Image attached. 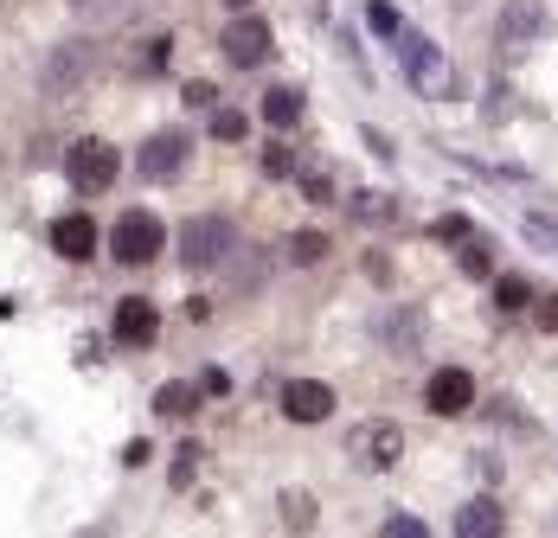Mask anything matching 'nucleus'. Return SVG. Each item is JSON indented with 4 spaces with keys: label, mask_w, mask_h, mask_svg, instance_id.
I'll use <instances>...</instances> for the list:
<instances>
[{
    "label": "nucleus",
    "mask_w": 558,
    "mask_h": 538,
    "mask_svg": "<svg viewBox=\"0 0 558 538\" xmlns=\"http://www.w3.org/2000/svg\"><path fill=\"white\" fill-rule=\"evenodd\" d=\"M231 250H238V224H231L225 212H206V218H193V224L180 231V264L186 269H225Z\"/></svg>",
    "instance_id": "nucleus-1"
},
{
    "label": "nucleus",
    "mask_w": 558,
    "mask_h": 538,
    "mask_svg": "<svg viewBox=\"0 0 558 538\" xmlns=\"http://www.w3.org/2000/svg\"><path fill=\"white\" fill-rule=\"evenodd\" d=\"M398 64H404V77H411V90L417 97H449L456 90V64L444 58V46L437 39H424V33H404L398 39Z\"/></svg>",
    "instance_id": "nucleus-2"
},
{
    "label": "nucleus",
    "mask_w": 558,
    "mask_h": 538,
    "mask_svg": "<svg viewBox=\"0 0 558 538\" xmlns=\"http://www.w3.org/2000/svg\"><path fill=\"white\" fill-rule=\"evenodd\" d=\"M116 173H122V155H116L110 142H97V135L71 142V155H64V180H71L77 193H110Z\"/></svg>",
    "instance_id": "nucleus-3"
},
{
    "label": "nucleus",
    "mask_w": 558,
    "mask_h": 538,
    "mask_svg": "<svg viewBox=\"0 0 558 538\" xmlns=\"http://www.w3.org/2000/svg\"><path fill=\"white\" fill-rule=\"evenodd\" d=\"M161 244H168V231H161V218L155 212H122V224L110 231V257L122 269H142L161 257Z\"/></svg>",
    "instance_id": "nucleus-4"
},
{
    "label": "nucleus",
    "mask_w": 558,
    "mask_h": 538,
    "mask_svg": "<svg viewBox=\"0 0 558 538\" xmlns=\"http://www.w3.org/2000/svg\"><path fill=\"white\" fill-rule=\"evenodd\" d=\"M347 455H353V468L386 475V468H398V455H404V430L386 424V417H373V424H360V430L347 436Z\"/></svg>",
    "instance_id": "nucleus-5"
},
{
    "label": "nucleus",
    "mask_w": 558,
    "mask_h": 538,
    "mask_svg": "<svg viewBox=\"0 0 558 538\" xmlns=\"http://www.w3.org/2000/svg\"><path fill=\"white\" fill-rule=\"evenodd\" d=\"M90 71H97V52L84 39H64V46H52V52L39 58V90L46 97H71Z\"/></svg>",
    "instance_id": "nucleus-6"
},
{
    "label": "nucleus",
    "mask_w": 558,
    "mask_h": 538,
    "mask_svg": "<svg viewBox=\"0 0 558 538\" xmlns=\"http://www.w3.org/2000/svg\"><path fill=\"white\" fill-rule=\"evenodd\" d=\"M219 52L238 64V71H251V64H270V52H277V39H270V26L257 20V13H238L231 26L219 33Z\"/></svg>",
    "instance_id": "nucleus-7"
},
{
    "label": "nucleus",
    "mask_w": 558,
    "mask_h": 538,
    "mask_svg": "<svg viewBox=\"0 0 558 538\" xmlns=\"http://www.w3.org/2000/svg\"><path fill=\"white\" fill-rule=\"evenodd\" d=\"M186 161H193V135H186V129H155V135L142 142V155H135L142 180H173Z\"/></svg>",
    "instance_id": "nucleus-8"
},
{
    "label": "nucleus",
    "mask_w": 558,
    "mask_h": 538,
    "mask_svg": "<svg viewBox=\"0 0 558 538\" xmlns=\"http://www.w3.org/2000/svg\"><path fill=\"white\" fill-rule=\"evenodd\" d=\"M282 417L302 424V430H308V424H328V417H335V391H328L322 378H289V384H282Z\"/></svg>",
    "instance_id": "nucleus-9"
},
{
    "label": "nucleus",
    "mask_w": 558,
    "mask_h": 538,
    "mask_svg": "<svg viewBox=\"0 0 558 538\" xmlns=\"http://www.w3.org/2000/svg\"><path fill=\"white\" fill-rule=\"evenodd\" d=\"M553 33V7L546 0H507L501 7V46H533Z\"/></svg>",
    "instance_id": "nucleus-10"
},
{
    "label": "nucleus",
    "mask_w": 558,
    "mask_h": 538,
    "mask_svg": "<svg viewBox=\"0 0 558 538\" xmlns=\"http://www.w3.org/2000/svg\"><path fill=\"white\" fill-rule=\"evenodd\" d=\"M424 404H430V417H462V411L475 404V378L462 372V366L430 372V384H424Z\"/></svg>",
    "instance_id": "nucleus-11"
},
{
    "label": "nucleus",
    "mask_w": 558,
    "mask_h": 538,
    "mask_svg": "<svg viewBox=\"0 0 558 538\" xmlns=\"http://www.w3.org/2000/svg\"><path fill=\"white\" fill-rule=\"evenodd\" d=\"M155 333H161V315H155V302L129 295V302L116 308V346H148Z\"/></svg>",
    "instance_id": "nucleus-12"
},
{
    "label": "nucleus",
    "mask_w": 558,
    "mask_h": 538,
    "mask_svg": "<svg viewBox=\"0 0 558 538\" xmlns=\"http://www.w3.org/2000/svg\"><path fill=\"white\" fill-rule=\"evenodd\" d=\"M52 250L58 257H71V264H90V250H97V224L90 212H64L52 224Z\"/></svg>",
    "instance_id": "nucleus-13"
},
{
    "label": "nucleus",
    "mask_w": 558,
    "mask_h": 538,
    "mask_svg": "<svg viewBox=\"0 0 558 538\" xmlns=\"http://www.w3.org/2000/svg\"><path fill=\"white\" fill-rule=\"evenodd\" d=\"M456 538H501V500L495 493H475L456 506Z\"/></svg>",
    "instance_id": "nucleus-14"
},
{
    "label": "nucleus",
    "mask_w": 558,
    "mask_h": 538,
    "mask_svg": "<svg viewBox=\"0 0 558 538\" xmlns=\"http://www.w3.org/2000/svg\"><path fill=\"white\" fill-rule=\"evenodd\" d=\"M257 109H264L270 129H295V115H302V90H295V84H270Z\"/></svg>",
    "instance_id": "nucleus-15"
},
{
    "label": "nucleus",
    "mask_w": 558,
    "mask_h": 538,
    "mask_svg": "<svg viewBox=\"0 0 558 538\" xmlns=\"http://www.w3.org/2000/svg\"><path fill=\"white\" fill-rule=\"evenodd\" d=\"M347 212L366 218V224H391V218H398V199H391V193H366V186H360V193H347Z\"/></svg>",
    "instance_id": "nucleus-16"
},
{
    "label": "nucleus",
    "mask_w": 558,
    "mask_h": 538,
    "mask_svg": "<svg viewBox=\"0 0 558 538\" xmlns=\"http://www.w3.org/2000/svg\"><path fill=\"white\" fill-rule=\"evenodd\" d=\"M379 340H386V346H417V340H424L417 308H391L386 321H379Z\"/></svg>",
    "instance_id": "nucleus-17"
},
{
    "label": "nucleus",
    "mask_w": 558,
    "mask_h": 538,
    "mask_svg": "<svg viewBox=\"0 0 558 538\" xmlns=\"http://www.w3.org/2000/svg\"><path fill=\"white\" fill-rule=\"evenodd\" d=\"M193 404H199V398H193V384H186V378H173V384H161V391H155V417H168V424L193 417Z\"/></svg>",
    "instance_id": "nucleus-18"
},
{
    "label": "nucleus",
    "mask_w": 558,
    "mask_h": 538,
    "mask_svg": "<svg viewBox=\"0 0 558 538\" xmlns=\"http://www.w3.org/2000/svg\"><path fill=\"white\" fill-rule=\"evenodd\" d=\"M328 250H335V244H328V231H295V237H289V264H295V269H315Z\"/></svg>",
    "instance_id": "nucleus-19"
},
{
    "label": "nucleus",
    "mask_w": 558,
    "mask_h": 538,
    "mask_svg": "<svg viewBox=\"0 0 558 538\" xmlns=\"http://www.w3.org/2000/svg\"><path fill=\"white\" fill-rule=\"evenodd\" d=\"M282 519H289L295 533H308V526H315V493H308V487H282Z\"/></svg>",
    "instance_id": "nucleus-20"
},
{
    "label": "nucleus",
    "mask_w": 558,
    "mask_h": 538,
    "mask_svg": "<svg viewBox=\"0 0 558 538\" xmlns=\"http://www.w3.org/2000/svg\"><path fill=\"white\" fill-rule=\"evenodd\" d=\"M366 20H373V33H379V39H391V46L404 39V20L391 13V0H366Z\"/></svg>",
    "instance_id": "nucleus-21"
},
{
    "label": "nucleus",
    "mask_w": 558,
    "mask_h": 538,
    "mask_svg": "<svg viewBox=\"0 0 558 538\" xmlns=\"http://www.w3.org/2000/svg\"><path fill=\"white\" fill-rule=\"evenodd\" d=\"M244 129H251L244 109H213V142H244Z\"/></svg>",
    "instance_id": "nucleus-22"
},
{
    "label": "nucleus",
    "mask_w": 558,
    "mask_h": 538,
    "mask_svg": "<svg viewBox=\"0 0 558 538\" xmlns=\"http://www.w3.org/2000/svg\"><path fill=\"white\" fill-rule=\"evenodd\" d=\"M488 269H495V244L488 237H469L462 244V276H488Z\"/></svg>",
    "instance_id": "nucleus-23"
},
{
    "label": "nucleus",
    "mask_w": 558,
    "mask_h": 538,
    "mask_svg": "<svg viewBox=\"0 0 558 538\" xmlns=\"http://www.w3.org/2000/svg\"><path fill=\"white\" fill-rule=\"evenodd\" d=\"M526 237H533L539 250H558V218H546V212H526Z\"/></svg>",
    "instance_id": "nucleus-24"
},
{
    "label": "nucleus",
    "mask_w": 558,
    "mask_h": 538,
    "mask_svg": "<svg viewBox=\"0 0 558 538\" xmlns=\"http://www.w3.org/2000/svg\"><path fill=\"white\" fill-rule=\"evenodd\" d=\"M495 295H501V308H533V302H539L520 276H501V289H495Z\"/></svg>",
    "instance_id": "nucleus-25"
},
{
    "label": "nucleus",
    "mask_w": 558,
    "mask_h": 538,
    "mask_svg": "<svg viewBox=\"0 0 558 538\" xmlns=\"http://www.w3.org/2000/svg\"><path fill=\"white\" fill-rule=\"evenodd\" d=\"M264 173H270V180H289V173H295V155H289V148H264Z\"/></svg>",
    "instance_id": "nucleus-26"
},
{
    "label": "nucleus",
    "mask_w": 558,
    "mask_h": 538,
    "mask_svg": "<svg viewBox=\"0 0 558 538\" xmlns=\"http://www.w3.org/2000/svg\"><path fill=\"white\" fill-rule=\"evenodd\" d=\"M386 538H424V519H411V513H391V519H386Z\"/></svg>",
    "instance_id": "nucleus-27"
},
{
    "label": "nucleus",
    "mask_w": 558,
    "mask_h": 538,
    "mask_svg": "<svg viewBox=\"0 0 558 538\" xmlns=\"http://www.w3.org/2000/svg\"><path fill=\"white\" fill-rule=\"evenodd\" d=\"M161 64H168V39H155V46H148V52L135 58V71H142V77H155V71H161Z\"/></svg>",
    "instance_id": "nucleus-28"
},
{
    "label": "nucleus",
    "mask_w": 558,
    "mask_h": 538,
    "mask_svg": "<svg viewBox=\"0 0 558 538\" xmlns=\"http://www.w3.org/2000/svg\"><path fill=\"white\" fill-rule=\"evenodd\" d=\"M360 142H366V148H373L379 161H398V148H391V135H386V129H360Z\"/></svg>",
    "instance_id": "nucleus-29"
},
{
    "label": "nucleus",
    "mask_w": 558,
    "mask_h": 538,
    "mask_svg": "<svg viewBox=\"0 0 558 538\" xmlns=\"http://www.w3.org/2000/svg\"><path fill=\"white\" fill-rule=\"evenodd\" d=\"M533 321L546 327V333H558V295H539V302H533Z\"/></svg>",
    "instance_id": "nucleus-30"
},
{
    "label": "nucleus",
    "mask_w": 558,
    "mask_h": 538,
    "mask_svg": "<svg viewBox=\"0 0 558 538\" xmlns=\"http://www.w3.org/2000/svg\"><path fill=\"white\" fill-rule=\"evenodd\" d=\"M482 115H488V122H507V115H513V97H507V90H488V109H482Z\"/></svg>",
    "instance_id": "nucleus-31"
},
{
    "label": "nucleus",
    "mask_w": 558,
    "mask_h": 538,
    "mask_svg": "<svg viewBox=\"0 0 558 538\" xmlns=\"http://www.w3.org/2000/svg\"><path fill=\"white\" fill-rule=\"evenodd\" d=\"M437 237H449V244H469V218H456V212H449L444 224H437Z\"/></svg>",
    "instance_id": "nucleus-32"
},
{
    "label": "nucleus",
    "mask_w": 558,
    "mask_h": 538,
    "mask_svg": "<svg viewBox=\"0 0 558 538\" xmlns=\"http://www.w3.org/2000/svg\"><path fill=\"white\" fill-rule=\"evenodd\" d=\"M186 103H199V109H213V103H219V90H213V84H186Z\"/></svg>",
    "instance_id": "nucleus-33"
},
{
    "label": "nucleus",
    "mask_w": 558,
    "mask_h": 538,
    "mask_svg": "<svg viewBox=\"0 0 558 538\" xmlns=\"http://www.w3.org/2000/svg\"><path fill=\"white\" fill-rule=\"evenodd\" d=\"M193 481V449H180V455H173V487H186Z\"/></svg>",
    "instance_id": "nucleus-34"
},
{
    "label": "nucleus",
    "mask_w": 558,
    "mask_h": 538,
    "mask_svg": "<svg viewBox=\"0 0 558 538\" xmlns=\"http://www.w3.org/2000/svg\"><path fill=\"white\" fill-rule=\"evenodd\" d=\"M231 7H251V0H231Z\"/></svg>",
    "instance_id": "nucleus-35"
}]
</instances>
